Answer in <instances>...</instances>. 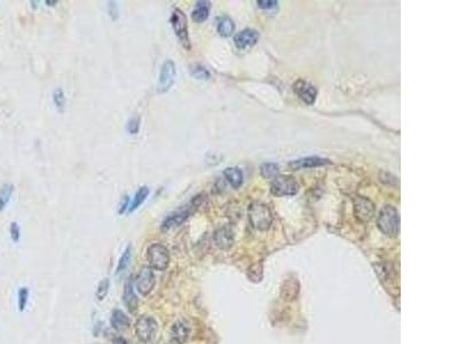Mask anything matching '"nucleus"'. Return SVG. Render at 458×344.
Wrapping results in <instances>:
<instances>
[{"label": "nucleus", "instance_id": "34", "mask_svg": "<svg viewBox=\"0 0 458 344\" xmlns=\"http://www.w3.org/2000/svg\"><path fill=\"white\" fill-rule=\"evenodd\" d=\"M127 207H129V198L128 196H125L123 199V202L120 203V208H119V213L122 214L125 212V210L127 209Z\"/></svg>", "mask_w": 458, "mask_h": 344}, {"label": "nucleus", "instance_id": "32", "mask_svg": "<svg viewBox=\"0 0 458 344\" xmlns=\"http://www.w3.org/2000/svg\"><path fill=\"white\" fill-rule=\"evenodd\" d=\"M10 232H11V238L14 242H19L20 238H21V230L20 226L17 224L16 222H13L10 227Z\"/></svg>", "mask_w": 458, "mask_h": 344}, {"label": "nucleus", "instance_id": "13", "mask_svg": "<svg viewBox=\"0 0 458 344\" xmlns=\"http://www.w3.org/2000/svg\"><path fill=\"white\" fill-rule=\"evenodd\" d=\"M189 326L185 321L178 320L170 329V339L173 344H185L189 338Z\"/></svg>", "mask_w": 458, "mask_h": 344}, {"label": "nucleus", "instance_id": "11", "mask_svg": "<svg viewBox=\"0 0 458 344\" xmlns=\"http://www.w3.org/2000/svg\"><path fill=\"white\" fill-rule=\"evenodd\" d=\"M259 40V33L252 29H244L240 31L234 37V44L237 50L244 51L253 47Z\"/></svg>", "mask_w": 458, "mask_h": 344}, {"label": "nucleus", "instance_id": "29", "mask_svg": "<svg viewBox=\"0 0 458 344\" xmlns=\"http://www.w3.org/2000/svg\"><path fill=\"white\" fill-rule=\"evenodd\" d=\"M13 193V186L12 185H4L2 191H0V211H3L4 209L10 201L11 196Z\"/></svg>", "mask_w": 458, "mask_h": 344}, {"label": "nucleus", "instance_id": "27", "mask_svg": "<svg viewBox=\"0 0 458 344\" xmlns=\"http://www.w3.org/2000/svg\"><path fill=\"white\" fill-rule=\"evenodd\" d=\"M109 288H110V280L108 278L102 279L100 283H99L95 292V296L99 301H103V299L107 297L108 293H109Z\"/></svg>", "mask_w": 458, "mask_h": 344}, {"label": "nucleus", "instance_id": "28", "mask_svg": "<svg viewBox=\"0 0 458 344\" xmlns=\"http://www.w3.org/2000/svg\"><path fill=\"white\" fill-rule=\"evenodd\" d=\"M53 102L59 111H63L66 107V96L62 88H56L53 92Z\"/></svg>", "mask_w": 458, "mask_h": 344}, {"label": "nucleus", "instance_id": "4", "mask_svg": "<svg viewBox=\"0 0 458 344\" xmlns=\"http://www.w3.org/2000/svg\"><path fill=\"white\" fill-rule=\"evenodd\" d=\"M249 220L254 229L266 231L272 224V212L266 204L261 202H253L249 208Z\"/></svg>", "mask_w": 458, "mask_h": 344}, {"label": "nucleus", "instance_id": "8", "mask_svg": "<svg viewBox=\"0 0 458 344\" xmlns=\"http://www.w3.org/2000/svg\"><path fill=\"white\" fill-rule=\"evenodd\" d=\"M134 284H136L139 294H141L142 296H148L152 292L156 284L154 270L150 269L149 266H143L134 279Z\"/></svg>", "mask_w": 458, "mask_h": 344}, {"label": "nucleus", "instance_id": "33", "mask_svg": "<svg viewBox=\"0 0 458 344\" xmlns=\"http://www.w3.org/2000/svg\"><path fill=\"white\" fill-rule=\"evenodd\" d=\"M257 4L263 10H272V8L276 7L277 2H274V0H259Z\"/></svg>", "mask_w": 458, "mask_h": 344}, {"label": "nucleus", "instance_id": "12", "mask_svg": "<svg viewBox=\"0 0 458 344\" xmlns=\"http://www.w3.org/2000/svg\"><path fill=\"white\" fill-rule=\"evenodd\" d=\"M192 212L194 211H192V209L190 207L172 212L165 218L163 223H161L160 229L163 231H168L170 229H173V227H177L179 225L183 224V223L188 220V217H189Z\"/></svg>", "mask_w": 458, "mask_h": 344}, {"label": "nucleus", "instance_id": "20", "mask_svg": "<svg viewBox=\"0 0 458 344\" xmlns=\"http://www.w3.org/2000/svg\"><path fill=\"white\" fill-rule=\"evenodd\" d=\"M211 4L209 2H199L196 4L195 10L191 12V19L196 23H202L208 20L210 14Z\"/></svg>", "mask_w": 458, "mask_h": 344}, {"label": "nucleus", "instance_id": "3", "mask_svg": "<svg viewBox=\"0 0 458 344\" xmlns=\"http://www.w3.org/2000/svg\"><path fill=\"white\" fill-rule=\"evenodd\" d=\"M170 22L171 25H172L174 34H176L177 38L179 39V42H180L182 47L185 48V50L189 51L191 46L189 34H188L187 16L185 15V13H183L180 8H174L172 14H171Z\"/></svg>", "mask_w": 458, "mask_h": 344}, {"label": "nucleus", "instance_id": "7", "mask_svg": "<svg viewBox=\"0 0 458 344\" xmlns=\"http://www.w3.org/2000/svg\"><path fill=\"white\" fill-rule=\"evenodd\" d=\"M176 65L172 60H166L160 67L158 83H157V92L166 93L171 90L173 86L174 80H176Z\"/></svg>", "mask_w": 458, "mask_h": 344}, {"label": "nucleus", "instance_id": "26", "mask_svg": "<svg viewBox=\"0 0 458 344\" xmlns=\"http://www.w3.org/2000/svg\"><path fill=\"white\" fill-rule=\"evenodd\" d=\"M189 71L192 77H195L197 79H209L211 77L210 71L203 67L202 65H192L190 66Z\"/></svg>", "mask_w": 458, "mask_h": 344}, {"label": "nucleus", "instance_id": "24", "mask_svg": "<svg viewBox=\"0 0 458 344\" xmlns=\"http://www.w3.org/2000/svg\"><path fill=\"white\" fill-rule=\"evenodd\" d=\"M131 256H132V245L128 244L126 249L124 250V253L122 254V256H120V258H119L117 269H116V273L119 274V273H122L123 271L127 269L129 261H131Z\"/></svg>", "mask_w": 458, "mask_h": 344}, {"label": "nucleus", "instance_id": "2", "mask_svg": "<svg viewBox=\"0 0 458 344\" xmlns=\"http://www.w3.org/2000/svg\"><path fill=\"white\" fill-rule=\"evenodd\" d=\"M147 262L154 271H166L170 265L168 248L160 243H152L147 249Z\"/></svg>", "mask_w": 458, "mask_h": 344}, {"label": "nucleus", "instance_id": "31", "mask_svg": "<svg viewBox=\"0 0 458 344\" xmlns=\"http://www.w3.org/2000/svg\"><path fill=\"white\" fill-rule=\"evenodd\" d=\"M139 129H140V118L139 117H133L128 120L127 123V130L131 135H137L139 132Z\"/></svg>", "mask_w": 458, "mask_h": 344}, {"label": "nucleus", "instance_id": "15", "mask_svg": "<svg viewBox=\"0 0 458 344\" xmlns=\"http://www.w3.org/2000/svg\"><path fill=\"white\" fill-rule=\"evenodd\" d=\"M299 290V281L293 276H289V278L283 280L281 285V297L286 302H292L298 297Z\"/></svg>", "mask_w": 458, "mask_h": 344}, {"label": "nucleus", "instance_id": "1", "mask_svg": "<svg viewBox=\"0 0 458 344\" xmlns=\"http://www.w3.org/2000/svg\"><path fill=\"white\" fill-rule=\"evenodd\" d=\"M377 226L385 235L394 238L400 232V216L393 205H385L377 218Z\"/></svg>", "mask_w": 458, "mask_h": 344}, {"label": "nucleus", "instance_id": "35", "mask_svg": "<svg viewBox=\"0 0 458 344\" xmlns=\"http://www.w3.org/2000/svg\"><path fill=\"white\" fill-rule=\"evenodd\" d=\"M112 344H128V343H127V341L124 337L117 336V337L114 338V341H112Z\"/></svg>", "mask_w": 458, "mask_h": 344}, {"label": "nucleus", "instance_id": "22", "mask_svg": "<svg viewBox=\"0 0 458 344\" xmlns=\"http://www.w3.org/2000/svg\"><path fill=\"white\" fill-rule=\"evenodd\" d=\"M148 195H149V189H148L147 186L140 187V189L137 191L136 195H134L131 204H129L128 212H133L134 210H137L139 207H140V205L145 202L146 199L148 198Z\"/></svg>", "mask_w": 458, "mask_h": 344}, {"label": "nucleus", "instance_id": "6", "mask_svg": "<svg viewBox=\"0 0 458 344\" xmlns=\"http://www.w3.org/2000/svg\"><path fill=\"white\" fill-rule=\"evenodd\" d=\"M299 185L295 178L290 176H278L273 180L271 192L273 195L278 196H292L298 193Z\"/></svg>", "mask_w": 458, "mask_h": 344}, {"label": "nucleus", "instance_id": "18", "mask_svg": "<svg viewBox=\"0 0 458 344\" xmlns=\"http://www.w3.org/2000/svg\"><path fill=\"white\" fill-rule=\"evenodd\" d=\"M110 325L116 332H124L131 326V319L122 310H114L110 317Z\"/></svg>", "mask_w": 458, "mask_h": 344}, {"label": "nucleus", "instance_id": "25", "mask_svg": "<svg viewBox=\"0 0 458 344\" xmlns=\"http://www.w3.org/2000/svg\"><path fill=\"white\" fill-rule=\"evenodd\" d=\"M263 271L264 269L261 263H255V264L249 267L248 272H246V275H248V278L252 281V283H259V281H261L263 279Z\"/></svg>", "mask_w": 458, "mask_h": 344}, {"label": "nucleus", "instance_id": "23", "mask_svg": "<svg viewBox=\"0 0 458 344\" xmlns=\"http://www.w3.org/2000/svg\"><path fill=\"white\" fill-rule=\"evenodd\" d=\"M260 173L266 179H275L280 173V168L275 163H264L260 167Z\"/></svg>", "mask_w": 458, "mask_h": 344}, {"label": "nucleus", "instance_id": "19", "mask_svg": "<svg viewBox=\"0 0 458 344\" xmlns=\"http://www.w3.org/2000/svg\"><path fill=\"white\" fill-rule=\"evenodd\" d=\"M223 176H224V178H226L229 184H231L233 189H235V190L240 189L242 184H243V173H242V171L239 168L232 167V168L224 169Z\"/></svg>", "mask_w": 458, "mask_h": 344}, {"label": "nucleus", "instance_id": "10", "mask_svg": "<svg viewBox=\"0 0 458 344\" xmlns=\"http://www.w3.org/2000/svg\"><path fill=\"white\" fill-rule=\"evenodd\" d=\"M292 87L296 95H297L306 105H313L314 102H315L317 91L315 86H313L312 84L307 83L306 80L298 79L297 82L293 84Z\"/></svg>", "mask_w": 458, "mask_h": 344}, {"label": "nucleus", "instance_id": "17", "mask_svg": "<svg viewBox=\"0 0 458 344\" xmlns=\"http://www.w3.org/2000/svg\"><path fill=\"white\" fill-rule=\"evenodd\" d=\"M330 161L326 159H321L317 156H309V158H304L292 161L289 163V167L292 168L293 170H300V169H306V168H316L322 167V165L329 164Z\"/></svg>", "mask_w": 458, "mask_h": 344}, {"label": "nucleus", "instance_id": "5", "mask_svg": "<svg viewBox=\"0 0 458 344\" xmlns=\"http://www.w3.org/2000/svg\"><path fill=\"white\" fill-rule=\"evenodd\" d=\"M134 328H136V335L139 341L142 343H149L152 341L157 330H158V324H157L154 317L145 315L137 319Z\"/></svg>", "mask_w": 458, "mask_h": 344}, {"label": "nucleus", "instance_id": "14", "mask_svg": "<svg viewBox=\"0 0 458 344\" xmlns=\"http://www.w3.org/2000/svg\"><path fill=\"white\" fill-rule=\"evenodd\" d=\"M123 303L131 314H134L138 310L139 299L136 292H134V280L132 279V276H129L124 285Z\"/></svg>", "mask_w": 458, "mask_h": 344}, {"label": "nucleus", "instance_id": "9", "mask_svg": "<svg viewBox=\"0 0 458 344\" xmlns=\"http://www.w3.org/2000/svg\"><path fill=\"white\" fill-rule=\"evenodd\" d=\"M354 212L356 218L362 223L369 222L375 213V204L363 196H356L353 200Z\"/></svg>", "mask_w": 458, "mask_h": 344}, {"label": "nucleus", "instance_id": "21", "mask_svg": "<svg viewBox=\"0 0 458 344\" xmlns=\"http://www.w3.org/2000/svg\"><path fill=\"white\" fill-rule=\"evenodd\" d=\"M217 29H218V33L220 36H222V37H229V36L233 35V33H234L235 24L231 17L222 16L221 19H219V21H218Z\"/></svg>", "mask_w": 458, "mask_h": 344}, {"label": "nucleus", "instance_id": "30", "mask_svg": "<svg viewBox=\"0 0 458 344\" xmlns=\"http://www.w3.org/2000/svg\"><path fill=\"white\" fill-rule=\"evenodd\" d=\"M17 297H19V299H17V301H19V310H20L21 312H22V311H24L26 304H28V299H29V289L26 288V287H22V288H20V289H19V295H17Z\"/></svg>", "mask_w": 458, "mask_h": 344}, {"label": "nucleus", "instance_id": "36", "mask_svg": "<svg viewBox=\"0 0 458 344\" xmlns=\"http://www.w3.org/2000/svg\"><path fill=\"white\" fill-rule=\"evenodd\" d=\"M45 4H47V6H54L55 5V4H57V2H45Z\"/></svg>", "mask_w": 458, "mask_h": 344}, {"label": "nucleus", "instance_id": "16", "mask_svg": "<svg viewBox=\"0 0 458 344\" xmlns=\"http://www.w3.org/2000/svg\"><path fill=\"white\" fill-rule=\"evenodd\" d=\"M214 243L217 244V247L226 250L229 249L234 243V232L228 226L220 227L219 230L214 232L213 235Z\"/></svg>", "mask_w": 458, "mask_h": 344}]
</instances>
